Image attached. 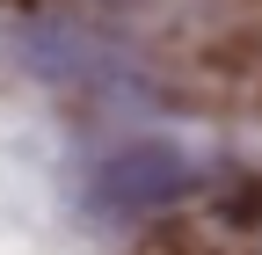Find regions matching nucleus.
<instances>
[{
  "label": "nucleus",
  "instance_id": "nucleus-1",
  "mask_svg": "<svg viewBox=\"0 0 262 255\" xmlns=\"http://www.w3.org/2000/svg\"><path fill=\"white\" fill-rule=\"evenodd\" d=\"M204 182V168L182 161L175 146H124L102 161V175H95V204H117V211H168L175 197H189V189Z\"/></svg>",
  "mask_w": 262,
  "mask_h": 255
}]
</instances>
